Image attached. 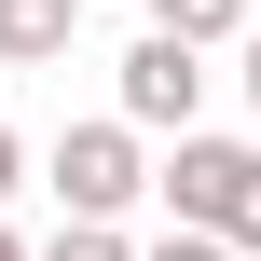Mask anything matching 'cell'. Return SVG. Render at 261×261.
Listing matches in <instances>:
<instances>
[{
	"mask_svg": "<svg viewBox=\"0 0 261 261\" xmlns=\"http://www.w3.org/2000/svg\"><path fill=\"white\" fill-rule=\"evenodd\" d=\"M151 193L179 220H206L220 248H261V138H193L179 124V151L151 165Z\"/></svg>",
	"mask_w": 261,
	"mask_h": 261,
	"instance_id": "6da1fadb",
	"label": "cell"
},
{
	"mask_svg": "<svg viewBox=\"0 0 261 261\" xmlns=\"http://www.w3.org/2000/svg\"><path fill=\"white\" fill-rule=\"evenodd\" d=\"M138 193H151V151H138V124H124V110L55 138V206H69V220H124Z\"/></svg>",
	"mask_w": 261,
	"mask_h": 261,
	"instance_id": "7a4b0ae2",
	"label": "cell"
},
{
	"mask_svg": "<svg viewBox=\"0 0 261 261\" xmlns=\"http://www.w3.org/2000/svg\"><path fill=\"white\" fill-rule=\"evenodd\" d=\"M193 110H206V41H165V28H151V41L124 55V124H138V138H179Z\"/></svg>",
	"mask_w": 261,
	"mask_h": 261,
	"instance_id": "3957f363",
	"label": "cell"
},
{
	"mask_svg": "<svg viewBox=\"0 0 261 261\" xmlns=\"http://www.w3.org/2000/svg\"><path fill=\"white\" fill-rule=\"evenodd\" d=\"M83 28V0H0V69H55Z\"/></svg>",
	"mask_w": 261,
	"mask_h": 261,
	"instance_id": "277c9868",
	"label": "cell"
},
{
	"mask_svg": "<svg viewBox=\"0 0 261 261\" xmlns=\"http://www.w3.org/2000/svg\"><path fill=\"white\" fill-rule=\"evenodd\" d=\"M151 28H165V41H234L248 0H151Z\"/></svg>",
	"mask_w": 261,
	"mask_h": 261,
	"instance_id": "5b68a950",
	"label": "cell"
},
{
	"mask_svg": "<svg viewBox=\"0 0 261 261\" xmlns=\"http://www.w3.org/2000/svg\"><path fill=\"white\" fill-rule=\"evenodd\" d=\"M41 261H138V248H124L110 220H69V234H55V248H41Z\"/></svg>",
	"mask_w": 261,
	"mask_h": 261,
	"instance_id": "8992f818",
	"label": "cell"
},
{
	"mask_svg": "<svg viewBox=\"0 0 261 261\" xmlns=\"http://www.w3.org/2000/svg\"><path fill=\"white\" fill-rule=\"evenodd\" d=\"M138 261H234V248H220L206 220H165V248H138Z\"/></svg>",
	"mask_w": 261,
	"mask_h": 261,
	"instance_id": "52a82bcc",
	"label": "cell"
},
{
	"mask_svg": "<svg viewBox=\"0 0 261 261\" xmlns=\"http://www.w3.org/2000/svg\"><path fill=\"white\" fill-rule=\"evenodd\" d=\"M14 179H28V151H14V124H0V206H14Z\"/></svg>",
	"mask_w": 261,
	"mask_h": 261,
	"instance_id": "ba28073f",
	"label": "cell"
},
{
	"mask_svg": "<svg viewBox=\"0 0 261 261\" xmlns=\"http://www.w3.org/2000/svg\"><path fill=\"white\" fill-rule=\"evenodd\" d=\"M248 110H261V28H248Z\"/></svg>",
	"mask_w": 261,
	"mask_h": 261,
	"instance_id": "9c48e42d",
	"label": "cell"
},
{
	"mask_svg": "<svg viewBox=\"0 0 261 261\" xmlns=\"http://www.w3.org/2000/svg\"><path fill=\"white\" fill-rule=\"evenodd\" d=\"M0 261H28V248H14V234H0Z\"/></svg>",
	"mask_w": 261,
	"mask_h": 261,
	"instance_id": "30bf717a",
	"label": "cell"
}]
</instances>
